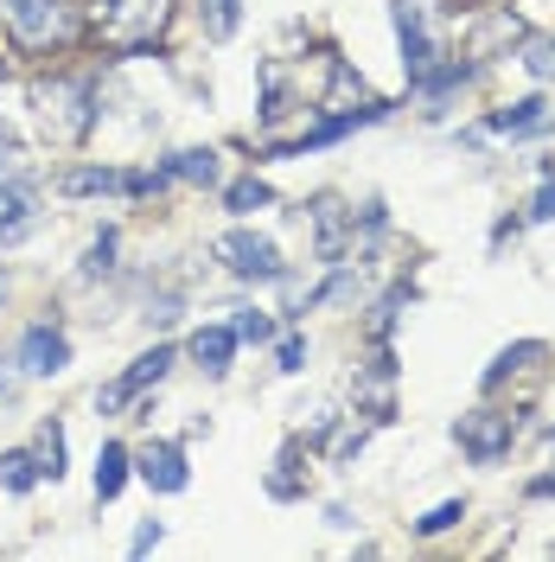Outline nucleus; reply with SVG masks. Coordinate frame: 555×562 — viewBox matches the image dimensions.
<instances>
[{
    "instance_id": "f257e3e1",
    "label": "nucleus",
    "mask_w": 555,
    "mask_h": 562,
    "mask_svg": "<svg viewBox=\"0 0 555 562\" xmlns=\"http://www.w3.org/2000/svg\"><path fill=\"white\" fill-rule=\"evenodd\" d=\"M173 13L179 0H90V38L115 58H135L173 33Z\"/></svg>"
},
{
    "instance_id": "c756f323",
    "label": "nucleus",
    "mask_w": 555,
    "mask_h": 562,
    "mask_svg": "<svg viewBox=\"0 0 555 562\" xmlns=\"http://www.w3.org/2000/svg\"><path fill=\"white\" fill-rule=\"evenodd\" d=\"M154 543H160V525H154V518H147V525L135 530V557H147V550H154Z\"/></svg>"
},
{
    "instance_id": "6e6552de",
    "label": "nucleus",
    "mask_w": 555,
    "mask_h": 562,
    "mask_svg": "<svg viewBox=\"0 0 555 562\" xmlns=\"http://www.w3.org/2000/svg\"><path fill=\"white\" fill-rule=\"evenodd\" d=\"M307 217H313V249H319L326 262H339V256H346L351 224H358V211H346V199H339V192H319Z\"/></svg>"
},
{
    "instance_id": "cd10ccee",
    "label": "nucleus",
    "mask_w": 555,
    "mask_h": 562,
    "mask_svg": "<svg viewBox=\"0 0 555 562\" xmlns=\"http://www.w3.org/2000/svg\"><path fill=\"white\" fill-rule=\"evenodd\" d=\"M301 364H307V339L287 333V339H281V371H301Z\"/></svg>"
},
{
    "instance_id": "f8f14e48",
    "label": "nucleus",
    "mask_w": 555,
    "mask_h": 562,
    "mask_svg": "<svg viewBox=\"0 0 555 562\" xmlns=\"http://www.w3.org/2000/svg\"><path fill=\"white\" fill-rule=\"evenodd\" d=\"M491 128H498V135H543V128H555V115H550L543 97H523V103L491 109Z\"/></svg>"
},
{
    "instance_id": "5701e85b",
    "label": "nucleus",
    "mask_w": 555,
    "mask_h": 562,
    "mask_svg": "<svg viewBox=\"0 0 555 562\" xmlns=\"http://www.w3.org/2000/svg\"><path fill=\"white\" fill-rule=\"evenodd\" d=\"M460 518H466V498H448V505H434L428 518H416V530L421 537H441V530H453Z\"/></svg>"
},
{
    "instance_id": "412c9836",
    "label": "nucleus",
    "mask_w": 555,
    "mask_h": 562,
    "mask_svg": "<svg viewBox=\"0 0 555 562\" xmlns=\"http://www.w3.org/2000/svg\"><path fill=\"white\" fill-rule=\"evenodd\" d=\"M167 371H173V346H154L147 358H135V371H128V384H135V390H147V384H160Z\"/></svg>"
},
{
    "instance_id": "1a4fd4ad",
    "label": "nucleus",
    "mask_w": 555,
    "mask_h": 562,
    "mask_svg": "<svg viewBox=\"0 0 555 562\" xmlns=\"http://www.w3.org/2000/svg\"><path fill=\"white\" fill-rule=\"evenodd\" d=\"M65 364H70L65 333H52V326H33V333L20 339V371H26V378H58Z\"/></svg>"
},
{
    "instance_id": "f03ea898",
    "label": "nucleus",
    "mask_w": 555,
    "mask_h": 562,
    "mask_svg": "<svg viewBox=\"0 0 555 562\" xmlns=\"http://www.w3.org/2000/svg\"><path fill=\"white\" fill-rule=\"evenodd\" d=\"M33 109H38V128H45L52 147H77L97 128V90H90V77H45V83H33Z\"/></svg>"
},
{
    "instance_id": "4468645a",
    "label": "nucleus",
    "mask_w": 555,
    "mask_h": 562,
    "mask_svg": "<svg viewBox=\"0 0 555 562\" xmlns=\"http://www.w3.org/2000/svg\"><path fill=\"white\" fill-rule=\"evenodd\" d=\"M33 211H38V192L26 179H7V186H0V237H20V231L33 224Z\"/></svg>"
},
{
    "instance_id": "0eeeda50",
    "label": "nucleus",
    "mask_w": 555,
    "mask_h": 562,
    "mask_svg": "<svg viewBox=\"0 0 555 562\" xmlns=\"http://www.w3.org/2000/svg\"><path fill=\"white\" fill-rule=\"evenodd\" d=\"M460 448L479 460V467H491L498 454H511V435H518V416H505V409H466L460 416Z\"/></svg>"
},
{
    "instance_id": "f3484780",
    "label": "nucleus",
    "mask_w": 555,
    "mask_h": 562,
    "mask_svg": "<svg viewBox=\"0 0 555 562\" xmlns=\"http://www.w3.org/2000/svg\"><path fill=\"white\" fill-rule=\"evenodd\" d=\"M128 173H109V167H77V173H58V192L83 199V192H122Z\"/></svg>"
},
{
    "instance_id": "c85d7f7f",
    "label": "nucleus",
    "mask_w": 555,
    "mask_h": 562,
    "mask_svg": "<svg viewBox=\"0 0 555 562\" xmlns=\"http://www.w3.org/2000/svg\"><path fill=\"white\" fill-rule=\"evenodd\" d=\"M530 217H555V179H543V192H536V205H530Z\"/></svg>"
},
{
    "instance_id": "20e7f679",
    "label": "nucleus",
    "mask_w": 555,
    "mask_h": 562,
    "mask_svg": "<svg viewBox=\"0 0 555 562\" xmlns=\"http://www.w3.org/2000/svg\"><path fill=\"white\" fill-rule=\"evenodd\" d=\"M441 0H396V38H403V70L409 83L441 65Z\"/></svg>"
},
{
    "instance_id": "ddd939ff",
    "label": "nucleus",
    "mask_w": 555,
    "mask_h": 562,
    "mask_svg": "<svg viewBox=\"0 0 555 562\" xmlns=\"http://www.w3.org/2000/svg\"><path fill=\"white\" fill-rule=\"evenodd\" d=\"M230 351H237V326H199V333H192V358L205 364L211 378L230 371Z\"/></svg>"
},
{
    "instance_id": "bb28decb",
    "label": "nucleus",
    "mask_w": 555,
    "mask_h": 562,
    "mask_svg": "<svg viewBox=\"0 0 555 562\" xmlns=\"http://www.w3.org/2000/svg\"><path fill=\"white\" fill-rule=\"evenodd\" d=\"M256 205H269V186L262 179H237L230 186V211H256Z\"/></svg>"
},
{
    "instance_id": "4be33fe9",
    "label": "nucleus",
    "mask_w": 555,
    "mask_h": 562,
    "mask_svg": "<svg viewBox=\"0 0 555 562\" xmlns=\"http://www.w3.org/2000/svg\"><path fill=\"white\" fill-rule=\"evenodd\" d=\"M523 65H530L536 83H555V38H530L523 45Z\"/></svg>"
},
{
    "instance_id": "a211bd4d",
    "label": "nucleus",
    "mask_w": 555,
    "mask_h": 562,
    "mask_svg": "<svg viewBox=\"0 0 555 562\" xmlns=\"http://www.w3.org/2000/svg\"><path fill=\"white\" fill-rule=\"evenodd\" d=\"M122 480H128V448H122V441H109L103 454H97V498H115Z\"/></svg>"
},
{
    "instance_id": "9b49d317",
    "label": "nucleus",
    "mask_w": 555,
    "mask_h": 562,
    "mask_svg": "<svg viewBox=\"0 0 555 562\" xmlns=\"http://www.w3.org/2000/svg\"><path fill=\"white\" fill-rule=\"evenodd\" d=\"M140 480L154 492H185V454H179L173 441H147L140 448Z\"/></svg>"
},
{
    "instance_id": "7c9ffc66",
    "label": "nucleus",
    "mask_w": 555,
    "mask_h": 562,
    "mask_svg": "<svg viewBox=\"0 0 555 562\" xmlns=\"http://www.w3.org/2000/svg\"><path fill=\"white\" fill-rule=\"evenodd\" d=\"M7 160H20V147H13V135L0 128V167H7Z\"/></svg>"
},
{
    "instance_id": "2eb2a0df",
    "label": "nucleus",
    "mask_w": 555,
    "mask_h": 562,
    "mask_svg": "<svg viewBox=\"0 0 555 562\" xmlns=\"http://www.w3.org/2000/svg\"><path fill=\"white\" fill-rule=\"evenodd\" d=\"M33 460H38V480H58V473H65V428H58V422H38Z\"/></svg>"
},
{
    "instance_id": "423d86ee",
    "label": "nucleus",
    "mask_w": 555,
    "mask_h": 562,
    "mask_svg": "<svg viewBox=\"0 0 555 562\" xmlns=\"http://www.w3.org/2000/svg\"><path fill=\"white\" fill-rule=\"evenodd\" d=\"M511 45H523V20L511 7H479L473 20H466V38H460V52L473 58V65H486V58H505Z\"/></svg>"
},
{
    "instance_id": "aec40b11",
    "label": "nucleus",
    "mask_w": 555,
    "mask_h": 562,
    "mask_svg": "<svg viewBox=\"0 0 555 562\" xmlns=\"http://www.w3.org/2000/svg\"><path fill=\"white\" fill-rule=\"evenodd\" d=\"M269 492H275V498H294V492H301V441L281 448L275 473H269Z\"/></svg>"
},
{
    "instance_id": "9d476101",
    "label": "nucleus",
    "mask_w": 555,
    "mask_h": 562,
    "mask_svg": "<svg viewBox=\"0 0 555 562\" xmlns=\"http://www.w3.org/2000/svg\"><path fill=\"white\" fill-rule=\"evenodd\" d=\"M396 358L389 351H377V364L364 371V384H358V409H371V422H389L396 416Z\"/></svg>"
},
{
    "instance_id": "dca6fc26",
    "label": "nucleus",
    "mask_w": 555,
    "mask_h": 562,
    "mask_svg": "<svg viewBox=\"0 0 555 562\" xmlns=\"http://www.w3.org/2000/svg\"><path fill=\"white\" fill-rule=\"evenodd\" d=\"M167 173L192 179V186H217V173H224V167H217V154H211V147H185V154H173V160H167Z\"/></svg>"
},
{
    "instance_id": "b1692460",
    "label": "nucleus",
    "mask_w": 555,
    "mask_h": 562,
    "mask_svg": "<svg viewBox=\"0 0 555 562\" xmlns=\"http://www.w3.org/2000/svg\"><path fill=\"white\" fill-rule=\"evenodd\" d=\"M205 33L211 38H230V33H237V0H205Z\"/></svg>"
},
{
    "instance_id": "7ed1b4c3",
    "label": "nucleus",
    "mask_w": 555,
    "mask_h": 562,
    "mask_svg": "<svg viewBox=\"0 0 555 562\" xmlns=\"http://www.w3.org/2000/svg\"><path fill=\"white\" fill-rule=\"evenodd\" d=\"M0 26L20 52H58L77 38V13L65 0H0Z\"/></svg>"
},
{
    "instance_id": "39448f33",
    "label": "nucleus",
    "mask_w": 555,
    "mask_h": 562,
    "mask_svg": "<svg viewBox=\"0 0 555 562\" xmlns=\"http://www.w3.org/2000/svg\"><path fill=\"white\" fill-rule=\"evenodd\" d=\"M211 256H217L237 281H281L275 244H269V237H256V231H224V237L211 244Z\"/></svg>"
},
{
    "instance_id": "6ab92c4d",
    "label": "nucleus",
    "mask_w": 555,
    "mask_h": 562,
    "mask_svg": "<svg viewBox=\"0 0 555 562\" xmlns=\"http://www.w3.org/2000/svg\"><path fill=\"white\" fill-rule=\"evenodd\" d=\"M33 480H38L33 448H20V454H0V486H7V492H33Z\"/></svg>"
},
{
    "instance_id": "473e14b6",
    "label": "nucleus",
    "mask_w": 555,
    "mask_h": 562,
    "mask_svg": "<svg viewBox=\"0 0 555 562\" xmlns=\"http://www.w3.org/2000/svg\"><path fill=\"white\" fill-rule=\"evenodd\" d=\"M0 294H7V276H0Z\"/></svg>"
},
{
    "instance_id": "a878e982",
    "label": "nucleus",
    "mask_w": 555,
    "mask_h": 562,
    "mask_svg": "<svg viewBox=\"0 0 555 562\" xmlns=\"http://www.w3.org/2000/svg\"><path fill=\"white\" fill-rule=\"evenodd\" d=\"M109 269H115V237H97V244H90V256H83V276L97 281V276H109Z\"/></svg>"
},
{
    "instance_id": "393cba45",
    "label": "nucleus",
    "mask_w": 555,
    "mask_h": 562,
    "mask_svg": "<svg viewBox=\"0 0 555 562\" xmlns=\"http://www.w3.org/2000/svg\"><path fill=\"white\" fill-rule=\"evenodd\" d=\"M237 339H243V346H262V339H275V319L249 307V314H237Z\"/></svg>"
},
{
    "instance_id": "2f4dec72",
    "label": "nucleus",
    "mask_w": 555,
    "mask_h": 562,
    "mask_svg": "<svg viewBox=\"0 0 555 562\" xmlns=\"http://www.w3.org/2000/svg\"><path fill=\"white\" fill-rule=\"evenodd\" d=\"M530 492H536V498H550V492H555V473H543V480H530Z\"/></svg>"
}]
</instances>
